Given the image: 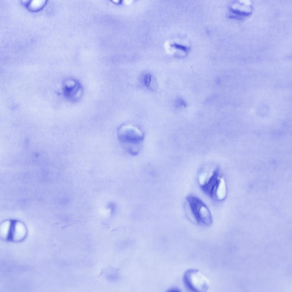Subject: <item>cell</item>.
<instances>
[{"instance_id":"6da1fadb","label":"cell","mask_w":292,"mask_h":292,"mask_svg":"<svg viewBox=\"0 0 292 292\" xmlns=\"http://www.w3.org/2000/svg\"><path fill=\"white\" fill-rule=\"evenodd\" d=\"M119 139L122 142L128 144V150L133 155L139 152L136 147L143 141L144 135L138 127L130 125H125L120 127L118 131Z\"/></svg>"},{"instance_id":"7a4b0ae2","label":"cell","mask_w":292,"mask_h":292,"mask_svg":"<svg viewBox=\"0 0 292 292\" xmlns=\"http://www.w3.org/2000/svg\"><path fill=\"white\" fill-rule=\"evenodd\" d=\"M190 211L196 222L206 226L210 225L212 218L211 212L207 205L199 198L192 195L186 197Z\"/></svg>"},{"instance_id":"3957f363","label":"cell","mask_w":292,"mask_h":292,"mask_svg":"<svg viewBox=\"0 0 292 292\" xmlns=\"http://www.w3.org/2000/svg\"><path fill=\"white\" fill-rule=\"evenodd\" d=\"M203 191L213 199L219 201L224 199L227 193L226 187L224 179L219 174L212 175L204 185Z\"/></svg>"},{"instance_id":"277c9868","label":"cell","mask_w":292,"mask_h":292,"mask_svg":"<svg viewBox=\"0 0 292 292\" xmlns=\"http://www.w3.org/2000/svg\"><path fill=\"white\" fill-rule=\"evenodd\" d=\"M183 279L186 287L192 291L204 292L208 289L209 284L206 278L197 270H187L184 273Z\"/></svg>"},{"instance_id":"5b68a950","label":"cell","mask_w":292,"mask_h":292,"mask_svg":"<svg viewBox=\"0 0 292 292\" xmlns=\"http://www.w3.org/2000/svg\"><path fill=\"white\" fill-rule=\"evenodd\" d=\"M26 234V230L23 224L17 222H12L10 240L20 241L25 237Z\"/></svg>"},{"instance_id":"8992f818","label":"cell","mask_w":292,"mask_h":292,"mask_svg":"<svg viewBox=\"0 0 292 292\" xmlns=\"http://www.w3.org/2000/svg\"><path fill=\"white\" fill-rule=\"evenodd\" d=\"M45 2L44 1H36V2H31L29 7L33 10H36L40 9L44 5Z\"/></svg>"},{"instance_id":"52a82bcc","label":"cell","mask_w":292,"mask_h":292,"mask_svg":"<svg viewBox=\"0 0 292 292\" xmlns=\"http://www.w3.org/2000/svg\"><path fill=\"white\" fill-rule=\"evenodd\" d=\"M151 81V77L149 74H147L145 77L144 82L146 86H148Z\"/></svg>"}]
</instances>
